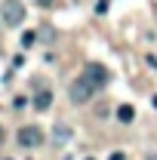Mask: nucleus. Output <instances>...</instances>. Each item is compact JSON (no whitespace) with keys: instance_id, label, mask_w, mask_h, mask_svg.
Wrapping results in <instances>:
<instances>
[{"instance_id":"obj_1","label":"nucleus","mask_w":157,"mask_h":160,"mask_svg":"<svg viewBox=\"0 0 157 160\" xmlns=\"http://www.w3.org/2000/svg\"><path fill=\"white\" fill-rule=\"evenodd\" d=\"M80 77L86 80L89 86H96V89H102L105 83H108V71H105V65H99V62H89L86 68H83V74Z\"/></svg>"},{"instance_id":"obj_2","label":"nucleus","mask_w":157,"mask_h":160,"mask_svg":"<svg viewBox=\"0 0 157 160\" xmlns=\"http://www.w3.org/2000/svg\"><path fill=\"white\" fill-rule=\"evenodd\" d=\"M93 92H96V86H89L83 77H77L74 83H71V89H68V96H71V102H74V105L89 102V99H93Z\"/></svg>"},{"instance_id":"obj_3","label":"nucleus","mask_w":157,"mask_h":160,"mask_svg":"<svg viewBox=\"0 0 157 160\" xmlns=\"http://www.w3.org/2000/svg\"><path fill=\"white\" fill-rule=\"evenodd\" d=\"M19 145L22 148H37V145H43V129L40 126H22L19 129Z\"/></svg>"},{"instance_id":"obj_4","label":"nucleus","mask_w":157,"mask_h":160,"mask_svg":"<svg viewBox=\"0 0 157 160\" xmlns=\"http://www.w3.org/2000/svg\"><path fill=\"white\" fill-rule=\"evenodd\" d=\"M3 22L6 25H22L25 22V6L19 0H6L3 3Z\"/></svg>"},{"instance_id":"obj_5","label":"nucleus","mask_w":157,"mask_h":160,"mask_svg":"<svg viewBox=\"0 0 157 160\" xmlns=\"http://www.w3.org/2000/svg\"><path fill=\"white\" fill-rule=\"evenodd\" d=\"M49 105H53V92L49 89H40L37 96H34V111H46Z\"/></svg>"},{"instance_id":"obj_6","label":"nucleus","mask_w":157,"mask_h":160,"mask_svg":"<svg viewBox=\"0 0 157 160\" xmlns=\"http://www.w3.org/2000/svg\"><path fill=\"white\" fill-rule=\"evenodd\" d=\"M117 120L120 123H133V120H136V108H133V105H120L117 108Z\"/></svg>"},{"instance_id":"obj_7","label":"nucleus","mask_w":157,"mask_h":160,"mask_svg":"<svg viewBox=\"0 0 157 160\" xmlns=\"http://www.w3.org/2000/svg\"><path fill=\"white\" fill-rule=\"evenodd\" d=\"M34 43H37V34L34 31H25L22 34V46H34Z\"/></svg>"},{"instance_id":"obj_8","label":"nucleus","mask_w":157,"mask_h":160,"mask_svg":"<svg viewBox=\"0 0 157 160\" xmlns=\"http://www.w3.org/2000/svg\"><path fill=\"white\" fill-rule=\"evenodd\" d=\"M34 3H37V6H43V9H49V6H53V0H34Z\"/></svg>"},{"instance_id":"obj_9","label":"nucleus","mask_w":157,"mask_h":160,"mask_svg":"<svg viewBox=\"0 0 157 160\" xmlns=\"http://www.w3.org/2000/svg\"><path fill=\"white\" fill-rule=\"evenodd\" d=\"M108 160H126V154H120V151H114V154H111Z\"/></svg>"},{"instance_id":"obj_10","label":"nucleus","mask_w":157,"mask_h":160,"mask_svg":"<svg viewBox=\"0 0 157 160\" xmlns=\"http://www.w3.org/2000/svg\"><path fill=\"white\" fill-rule=\"evenodd\" d=\"M154 108H157V96H154Z\"/></svg>"},{"instance_id":"obj_11","label":"nucleus","mask_w":157,"mask_h":160,"mask_svg":"<svg viewBox=\"0 0 157 160\" xmlns=\"http://www.w3.org/2000/svg\"><path fill=\"white\" fill-rule=\"evenodd\" d=\"M86 160H93V157H86Z\"/></svg>"}]
</instances>
